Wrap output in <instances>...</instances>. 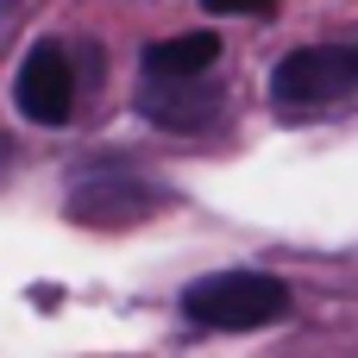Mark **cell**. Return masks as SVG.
I'll return each instance as SVG.
<instances>
[{"mask_svg":"<svg viewBox=\"0 0 358 358\" xmlns=\"http://www.w3.org/2000/svg\"><path fill=\"white\" fill-rule=\"evenodd\" d=\"M208 13H271L277 0H201Z\"/></svg>","mask_w":358,"mask_h":358,"instance_id":"52a82bcc","label":"cell"},{"mask_svg":"<svg viewBox=\"0 0 358 358\" xmlns=\"http://www.w3.org/2000/svg\"><path fill=\"white\" fill-rule=\"evenodd\" d=\"M138 113L164 132H201L227 113V88H214V82H145Z\"/></svg>","mask_w":358,"mask_h":358,"instance_id":"5b68a950","label":"cell"},{"mask_svg":"<svg viewBox=\"0 0 358 358\" xmlns=\"http://www.w3.org/2000/svg\"><path fill=\"white\" fill-rule=\"evenodd\" d=\"M182 315L208 334H252L289 315V283L271 271H214L182 289Z\"/></svg>","mask_w":358,"mask_h":358,"instance_id":"6da1fadb","label":"cell"},{"mask_svg":"<svg viewBox=\"0 0 358 358\" xmlns=\"http://www.w3.org/2000/svg\"><path fill=\"white\" fill-rule=\"evenodd\" d=\"M220 63V38L214 31H176L145 44V82H201Z\"/></svg>","mask_w":358,"mask_h":358,"instance_id":"8992f818","label":"cell"},{"mask_svg":"<svg viewBox=\"0 0 358 358\" xmlns=\"http://www.w3.org/2000/svg\"><path fill=\"white\" fill-rule=\"evenodd\" d=\"M6 164H13V145H6V132H0V170H6Z\"/></svg>","mask_w":358,"mask_h":358,"instance_id":"ba28073f","label":"cell"},{"mask_svg":"<svg viewBox=\"0 0 358 358\" xmlns=\"http://www.w3.org/2000/svg\"><path fill=\"white\" fill-rule=\"evenodd\" d=\"M358 88V44H302L271 69L277 107H334Z\"/></svg>","mask_w":358,"mask_h":358,"instance_id":"7a4b0ae2","label":"cell"},{"mask_svg":"<svg viewBox=\"0 0 358 358\" xmlns=\"http://www.w3.org/2000/svg\"><path fill=\"white\" fill-rule=\"evenodd\" d=\"M151 208H164L157 182H145L126 164H101V170H82L69 182V214L88 227H126V220H145Z\"/></svg>","mask_w":358,"mask_h":358,"instance_id":"3957f363","label":"cell"},{"mask_svg":"<svg viewBox=\"0 0 358 358\" xmlns=\"http://www.w3.org/2000/svg\"><path fill=\"white\" fill-rule=\"evenodd\" d=\"M13 101L31 126H63L69 107H76V69H69V50L63 44H31L19 76H13Z\"/></svg>","mask_w":358,"mask_h":358,"instance_id":"277c9868","label":"cell"}]
</instances>
